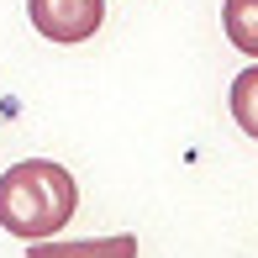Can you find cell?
Listing matches in <instances>:
<instances>
[{
	"instance_id": "6da1fadb",
	"label": "cell",
	"mask_w": 258,
	"mask_h": 258,
	"mask_svg": "<svg viewBox=\"0 0 258 258\" xmlns=\"http://www.w3.org/2000/svg\"><path fill=\"white\" fill-rule=\"evenodd\" d=\"M79 211V184L53 158H21L0 174V227L21 242L58 237Z\"/></svg>"
},
{
	"instance_id": "7a4b0ae2",
	"label": "cell",
	"mask_w": 258,
	"mask_h": 258,
	"mask_svg": "<svg viewBox=\"0 0 258 258\" xmlns=\"http://www.w3.org/2000/svg\"><path fill=\"white\" fill-rule=\"evenodd\" d=\"M27 16L48 42H90L105 21V0H27Z\"/></svg>"
},
{
	"instance_id": "3957f363",
	"label": "cell",
	"mask_w": 258,
	"mask_h": 258,
	"mask_svg": "<svg viewBox=\"0 0 258 258\" xmlns=\"http://www.w3.org/2000/svg\"><path fill=\"white\" fill-rule=\"evenodd\" d=\"M27 258H137V237H132V232H111V237H79V242L37 237V242H27Z\"/></svg>"
},
{
	"instance_id": "277c9868",
	"label": "cell",
	"mask_w": 258,
	"mask_h": 258,
	"mask_svg": "<svg viewBox=\"0 0 258 258\" xmlns=\"http://www.w3.org/2000/svg\"><path fill=\"white\" fill-rule=\"evenodd\" d=\"M221 27L242 58H258V0H221Z\"/></svg>"
},
{
	"instance_id": "5b68a950",
	"label": "cell",
	"mask_w": 258,
	"mask_h": 258,
	"mask_svg": "<svg viewBox=\"0 0 258 258\" xmlns=\"http://www.w3.org/2000/svg\"><path fill=\"white\" fill-rule=\"evenodd\" d=\"M227 105H232V121H237L242 132H248L253 143H258V63H248L237 79H232Z\"/></svg>"
}]
</instances>
